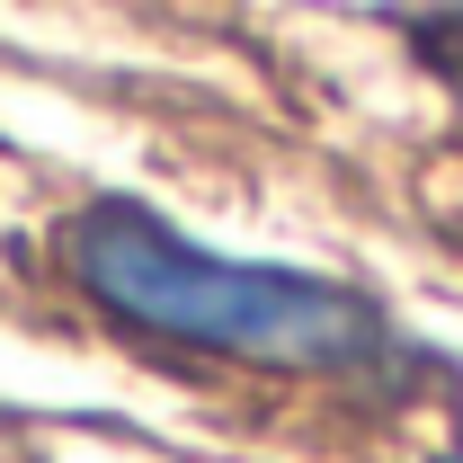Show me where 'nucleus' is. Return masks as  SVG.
I'll return each instance as SVG.
<instances>
[{"label": "nucleus", "mask_w": 463, "mask_h": 463, "mask_svg": "<svg viewBox=\"0 0 463 463\" xmlns=\"http://www.w3.org/2000/svg\"><path fill=\"white\" fill-rule=\"evenodd\" d=\"M71 277L125 330L250 356V365H365L392 347L365 294L303 277V268H250L223 250H196L187 232H170L125 196H99L71 223Z\"/></svg>", "instance_id": "f257e3e1"}, {"label": "nucleus", "mask_w": 463, "mask_h": 463, "mask_svg": "<svg viewBox=\"0 0 463 463\" xmlns=\"http://www.w3.org/2000/svg\"><path fill=\"white\" fill-rule=\"evenodd\" d=\"M410 36H419V45H428V62L463 90V9H455V18H410Z\"/></svg>", "instance_id": "f03ea898"}]
</instances>
